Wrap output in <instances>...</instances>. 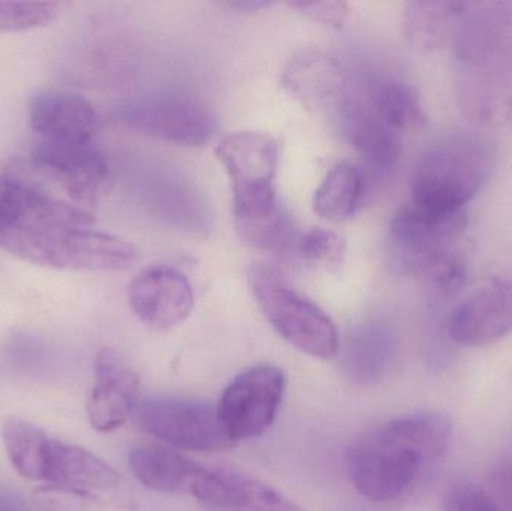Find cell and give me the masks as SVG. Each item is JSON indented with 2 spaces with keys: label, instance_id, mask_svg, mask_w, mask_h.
I'll list each match as a JSON object with an SVG mask.
<instances>
[{
  "label": "cell",
  "instance_id": "5",
  "mask_svg": "<svg viewBox=\"0 0 512 511\" xmlns=\"http://www.w3.org/2000/svg\"><path fill=\"white\" fill-rule=\"evenodd\" d=\"M248 281L262 314L288 344L316 359L336 356L340 341L333 320L294 290L276 269L254 263Z\"/></svg>",
  "mask_w": 512,
  "mask_h": 511
},
{
  "label": "cell",
  "instance_id": "31",
  "mask_svg": "<svg viewBox=\"0 0 512 511\" xmlns=\"http://www.w3.org/2000/svg\"><path fill=\"white\" fill-rule=\"evenodd\" d=\"M288 6L309 18V20L333 27V29L343 27L349 17V6L345 2H330V0L303 2L301 0V2L288 3Z\"/></svg>",
  "mask_w": 512,
  "mask_h": 511
},
{
  "label": "cell",
  "instance_id": "22",
  "mask_svg": "<svg viewBox=\"0 0 512 511\" xmlns=\"http://www.w3.org/2000/svg\"><path fill=\"white\" fill-rule=\"evenodd\" d=\"M129 467L141 485L168 495H192L204 470L177 450L162 446L135 447L129 453Z\"/></svg>",
  "mask_w": 512,
  "mask_h": 511
},
{
  "label": "cell",
  "instance_id": "35",
  "mask_svg": "<svg viewBox=\"0 0 512 511\" xmlns=\"http://www.w3.org/2000/svg\"><path fill=\"white\" fill-rule=\"evenodd\" d=\"M0 511H29V510L23 509V507L17 506V504L3 503V504H0Z\"/></svg>",
  "mask_w": 512,
  "mask_h": 511
},
{
  "label": "cell",
  "instance_id": "16",
  "mask_svg": "<svg viewBox=\"0 0 512 511\" xmlns=\"http://www.w3.org/2000/svg\"><path fill=\"white\" fill-rule=\"evenodd\" d=\"M192 495L207 511H304L261 480L222 468H204Z\"/></svg>",
  "mask_w": 512,
  "mask_h": 511
},
{
  "label": "cell",
  "instance_id": "30",
  "mask_svg": "<svg viewBox=\"0 0 512 511\" xmlns=\"http://www.w3.org/2000/svg\"><path fill=\"white\" fill-rule=\"evenodd\" d=\"M444 511H504L486 491L471 485L453 486L444 498Z\"/></svg>",
  "mask_w": 512,
  "mask_h": 511
},
{
  "label": "cell",
  "instance_id": "15",
  "mask_svg": "<svg viewBox=\"0 0 512 511\" xmlns=\"http://www.w3.org/2000/svg\"><path fill=\"white\" fill-rule=\"evenodd\" d=\"M233 185V195L274 188L279 144L267 132L240 131L225 135L215 149Z\"/></svg>",
  "mask_w": 512,
  "mask_h": 511
},
{
  "label": "cell",
  "instance_id": "17",
  "mask_svg": "<svg viewBox=\"0 0 512 511\" xmlns=\"http://www.w3.org/2000/svg\"><path fill=\"white\" fill-rule=\"evenodd\" d=\"M282 84L312 110L342 108L348 101V74L336 57L324 51L295 54L283 69Z\"/></svg>",
  "mask_w": 512,
  "mask_h": 511
},
{
  "label": "cell",
  "instance_id": "14",
  "mask_svg": "<svg viewBox=\"0 0 512 511\" xmlns=\"http://www.w3.org/2000/svg\"><path fill=\"white\" fill-rule=\"evenodd\" d=\"M237 236L249 248L274 255H292L298 239L294 222L277 198L276 188L233 195Z\"/></svg>",
  "mask_w": 512,
  "mask_h": 511
},
{
  "label": "cell",
  "instance_id": "1",
  "mask_svg": "<svg viewBox=\"0 0 512 511\" xmlns=\"http://www.w3.org/2000/svg\"><path fill=\"white\" fill-rule=\"evenodd\" d=\"M92 213L62 200L17 173L0 174V248L56 270L122 272L138 249L128 240L92 228Z\"/></svg>",
  "mask_w": 512,
  "mask_h": 511
},
{
  "label": "cell",
  "instance_id": "26",
  "mask_svg": "<svg viewBox=\"0 0 512 511\" xmlns=\"http://www.w3.org/2000/svg\"><path fill=\"white\" fill-rule=\"evenodd\" d=\"M372 107L399 135L421 131L427 123L420 95L405 81L388 80L382 83L376 90Z\"/></svg>",
  "mask_w": 512,
  "mask_h": 511
},
{
  "label": "cell",
  "instance_id": "6",
  "mask_svg": "<svg viewBox=\"0 0 512 511\" xmlns=\"http://www.w3.org/2000/svg\"><path fill=\"white\" fill-rule=\"evenodd\" d=\"M468 224L466 212L438 215L411 203L400 207L390 222V252L394 269L423 278L427 284L462 261L457 240Z\"/></svg>",
  "mask_w": 512,
  "mask_h": 511
},
{
  "label": "cell",
  "instance_id": "18",
  "mask_svg": "<svg viewBox=\"0 0 512 511\" xmlns=\"http://www.w3.org/2000/svg\"><path fill=\"white\" fill-rule=\"evenodd\" d=\"M45 485L68 486L96 504L117 501L125 494L122 476L107 462L81 447L54 440Z\"/></svg>",
  "mask_w": 512,
  "mask_h": 511
},
{
  "label": "cell",
  "instance_id": "19",
  "mask_svg": "<svg viewBox=\"0 0 512 511\" xmlns=\"http://www.w3.org/2000/svg\"><path fill=\"white\" fill-rule=\"evenodd\" d=\"M29 122L38 140L92 141L99 131L95 105L77 93L45 92L33 96Z\"/></svg>",
  "mask_w": 512,
  "mask_h": 511
},
{
  "label": "cell",
  "instance_id": "29",
  "mask_svg": "<svg viewBox=\"0 0 512 511\" xmlns=\"http://www.w3.org/2000/svg\"><path fill=\"white\" fill-rule=\"evenodd\" d=\"M36 506L44 511H92V498L68 486L45 485L33 492Z\"/></svg>",
  "mask_w": 512,
  "mask_h": 511
},
{
  "label": "cell",
  "instance_id": "9",
  "mask_svg": "<svg viewBox=\"0 0 512 511\" xmlns=\"http://www.w3.org/2000/svg\"><path fill=\"white\" fill-rule=\"evenodd\" d=\"M285 386V374L274 365L252 366L228 384L218 411L234 443L259 437L273 425Z\"/></svg>",
  "mask_w": 512,
  "mask_h": 511
},
{
  "label": "cell",
  "instance_id": "11",
  "mask_svg": "<svg viewBox=\"0 0 512 511\" xmlns=\"http://www.w3.org/2000/svg\"><path fill=\"white\" fill-rule=\"evenodd\" d=\"M451 342L484 347L512 332V278H493L454 306L445 321Z\"/></svg>",
  "mask_w": 512,
  "mask_h": 511
},
{
  "label": "cell",
  "instance_id": "4",
  "mask_svg": "<svg viewBox=\"0 0 512 511\" xmlns=\"http://www.w3.org/2000/svg\"><path fill=\"white\" fill-rule=\"evenodd\" d=\"M460 110L471 125L490 129L512 120V81L505 45L489 18L466 15L453 41Z\"/></svg>",
  "mask_w": 512,
  "mask_h": 511
},
{
  "label": "cell",
  "instance_id": "32",
  "mask_svg": "<svg viewBox=\"0 0 512 511\" xmlns=\"http://www.w3.org/2000/svg\"><path fill=\"white\" fill-rule=\"evenodd\" d=\"M225 5L240 12H258L261 9L268 8L270 3L262 2V0H239V2H228Z\"/></svg>",
  "mask_w": 512,
  "mask_h": 511
},
{
  "label": "cell",
  "instance_id": "21",
  "mask_svg": "<svg viewBox=\"0 0 512 511\" xmlns=\"http://www.w3.org/2000/svg\"><path fill=\"white\" fill-rule=\"evenodd\" d=\"M340 113L349 143L367 164L382 173L393 170L402 155V141L376 114L375 108L348 99Z\"/></svg>",
  "mask_w": 512,
  "mask_h": 511
},
{
  "label": "cell",
  "instance_id": "13",
  "mask_svg": "<svg viewBox=\"0 0 512 511\" xmlns=\"http://www.w3.org/2000/svg\"><path fill=\"white\" fill-rule=\"evenodd\" d=\"M140 378L113 348L104 347L95 359V386L87 402L90 425L99 432H111L125 425L135 413Z\"/></svg>",
  "mask_w": 512,
  "mask_h": 511
},
{
  "label": "cell",
  "instance_id": "23",
  "mask_svg": "<svg viewBox=\"0 0 512 511\" xmlns=\"http://www.w3.org/2000/svg\"><path fill=\"white\" fill-rule=\"evenodd\" d=\"M471 3L409 2L403 12L406 41L420 53H433L454 41Z\"/></svg>",
  "mask_w": 512,
  "mask_h": 511
},
{
  "label": "cell",
  "instance_id": "25",
  "mask_svg": "<svg viewBox=\"0 0 512 511\" xmlns=\"http://www.w3.org/2000/svg\"><path fill=\"white\" fill-rule=\"evenodd\" d=\"M364 194V176L351 162L334 165L313 195V210L328 222H343L354 216Z\"/></svg>",
  "mask_w": 512,
  "mask_h": 511
},
{
  "label": "cell",
  "instance_id": "28",
  "mask_svg": "<svg viewBox=\"0 0 512 511\" xmlns=\"http://www.w3.org/2000/svg\"><path fill=\"white\" fill-rule=\"evenodd\" d=\"M59 5L53 2H0V32H26L53 23Z\"/></svg>",
  "mask_w": 512,
  "mask_h": 511
},
{
  "label": "cell",
  "instance_id": "27",
  "mask_svg": "<svg viewBox=\"0 0 512 511\" xmlns=\"http://www.w3.org/2000/svg\"><path fill=\"white\" fill-rule=\"evenodd\" d=\"M292 254L310 266L333 269L342 263L345 255V242L339 234L324 228H313L298 234Z\"/></svg>",
  "mask_w": 512,
  "mask_h": 511
},
{
  "label": "cell",
  "instance_id": "24",
  "mask_svg": "<svg viewBox=\"0 0 512 511\" xmlns=\"http://www.w3.org/2000/svg\"><path fill=\"white\" fill-rule=\"evenodd\" d=\"M2 437L15 471L24 479L47 483L53 438L21 419L6 420Z\"/></svg>",
  "mask_w": 512,
  "mask_h": 511
},
{
  "label": "cell",
  "instance_id": "10",
  "mask_svg": "<svg viewBox=\"0 0 512 511\" xmlns=\"http://www.w3.org/2000/svg\"><path fill=\"white\" fill-rule=\"evenodd\" d=\"M119 119L140 134L177 146H204L216 132L212 111L183 96L143 99L122 108Z\"/></svg>",
  "mask_w": 512,
  "mask_h": 511
},
{
  "label": "cell",
  "instance_id": "8",
  "mask_svg": "<svg viewBox=\"0 0 512 511\" xmlns=\"http://www.w3.org/2000/svg\"><path fill=\"white\" fill-rule=\"evenodd\" d=\"M32 164L84 209L98 203L110 183V165L95 140H38Z\"/></svg>",
  "mask_w": 512,
  "mask_h": 511
},
{
  "label": "cell",
  "instance_id": "20",
  "mask_svg": "<svg viewBox=\"0 0 512 511\" xmlns=\"http://www.w3.org/2000/svg\"><path fill=\"white\" fill-rule=\"evenodd\" d=\"M399 339L385 321H366L346 339L342 353L345 377L358 386H373L384 380L396 365Z\"/></svg>",
  "mask_w": 512,
  "mask_h": 511
},
{
  "label": "cell",
  "instance_id": "7",
  "mask_svg": "<svg viewBox=\"0 0 512 511\" xmlns=\"http://www.w3.org/2000/svg\"><path fill=\"white\" fill-rule=\"evenodd\" d=\"M147 434L176 449L222 452L236 446L224 428L218 407L182 398H150L135 408Z\"/></svg>",
  "mask_w": 512,
  "mask_h": 511
},
{
  "label": "cell",
  "instance_id": "12",
  "mask_svg": "<svg viewBox=\"0 0 512 511\" xmlns=\"http://www.w3.org/2000/svg\"><path fill=\"white\" fill-rule=\"evenodd\" d=\"M129 306L135 317L156 332H168L188 320L195 294L180 270L155 264L140 270L128 288Z\"/></svg>",
  "mask_w": 512,
  "mask_h": 511
},
{
  "label": "cell",
  "instance_id": "33",
  "mask_svg": "<svg viewBox=\"0 0 512 511\" xmlns=\"http://www.w3.org/2000/svg\"><path fill=\"white\" fill-rule=\"evenodd\" d=\"M498 486L504 492L505 497L512 503V464L499 471Z\"/></svg>",
  "mask_w": 512,
  "mask_h": 511
},
{
  "label": "cell",
  "instance_id": "2",
  "mask_svg": "<svg viewBox=\"0 0 512 511\" xmlns=\"http://www.w3.org/2000/svg\"><path fill=\"white\" fill-rule=\"evenodd\" d=\"M451 432V420L439 413L411 414L376 426L349 447V479L373 503L399 500L447 453Z\"/></svg>",
  "mask_w": 512,
  "mask_h": 511
},
{
  "label": "cell",
  "instance_id": "34",
  "mask_svg": "<svg viewBox=\"0 0 512 511\" xmlns=\"http://www.w3.org/2000/svg\"><path fill=\"white\" fill-rule=\"evenodd\" d=\"M490 8L495 9V12H492V17L496 21L512 24V2L493 3Z\"/></svg>",
  "mask_w": 512,
  "mask_h": 511
},
{
  "label": "cell",
  "instance_id": "3",
  "mask_svg": "<svg viewBox=\"0 0 512 511\" xmlns=\"http://www.w3.org/2000/svg\"><path fill=\"white\" fill-rule=\"evenodd\" d=\"M496 167L492 141L478 132L457 131L430 144L411 176L412 206L438 215L466 212Z\"/></svg>",
  "mask_w": 512,
  "mask_h": 511
}]
</instances>
